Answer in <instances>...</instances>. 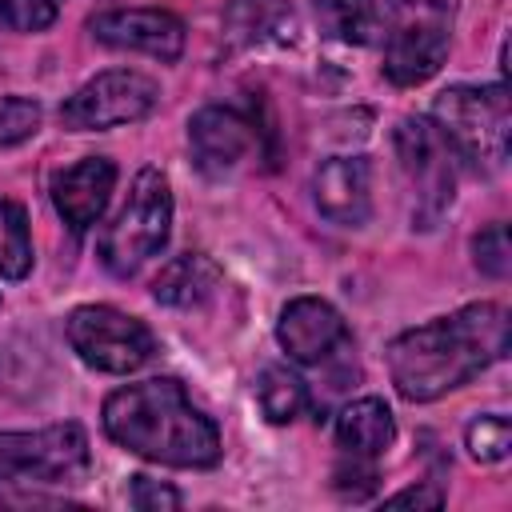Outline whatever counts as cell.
Segmentation results:
<instances>
[{
	"label": "cell",
	"instance_id": "8992f818",
	"mask_svg": "<svg viewBox=\"0 0 512 512\" xmlns=\"http://www.w3.org/2000/svg\"><path fill=\"white\" fill-rule=\"evenodd\" d=\"M68 348L96 372L108 376H128L144 368L156 356V336L144 320L108 308V304H80L64 320Z\"/></svg>",
	"mask_w": 512,
	"mask_h": 512
},
{
	"label": "cell",
	"instance_id": "ffe728a7",
	"mask_svg": "<svg viewBox=\"0 0 512 512\" xmlns=\"http://www.w3.org/2000/svg\"><path fill=\"white\" fill-rule=\"evenodd\" d=\"M464 448L480 464H500L512 452V424L500 412H484L464 428Z\"/></svg>",
	"mask_w": 512,
	"mask_h": 512
},
{
	"label": "cell",
	"instance_id": "603a6c76",
	"mask_svg": "<svg viewBox=\"0 0 512 512\" xmlns=\"http://www.w3.org/2000/svg\"><path fill=\"white\" fill-rule=\"evenodd\" d=\"M60 16V0H0V24L12 32H44Z\"/></svg>",
	"mask_w": 512,
	"mask_h": 512
},
{
	"label": "cell",
	"instance_id": "30bf717a",
	"mask_svg": "<svg viewBox=\"0 0 512 512\" xmlns=\"http://www.w3.org/2000/svg\"><path fill=\"white\" fill-rule=\"evenodd\" d=\"M276 340H280V348L288 352L292 364L320 368L340 348H348V324H344V316L328 300H320V296H296V300H288L280 308Z\"/></svg>",
	"mask_w": 512,
	"mask_h": 512
},
{
	"label": "cell",
	"instance_id": "5b68a950",
	"mask_svg": "<svg viewBox=\"0 0 512 512\" xmlns=\"http://www.w3.org/2000/svg\"><path fill=\"white\" fill-rule=\"evenodd\" d=\"M396 144V164L408 196V220L412 228L428 232L444 220L456 196V168H452V148L436 132L432 120L424 116H404L392 132Z\"/></svg>",
	"mask_w": 512,
	"mask_h": 512
},
{
	"label": "cell",
	"instance_id": "6da1fadb",
	"mask_svg": "<svg viewBox=\"0 0 512 512\" xmlns=\"http://www.w3.org/2000/svg\"><path fill=\"white\" fill-rule=\"evenodd\" d=\"M504 356H508V308L480 300L400 332L388 344V376L404 400L432 404L464 388Z\"/></svg>",
	"mask_w": 512,
	"mask_h": 512
},
{
	"label": "cell",
	"instance_id": "2e32d148",
	"mask_svg": "<svg viewBox=\"0 0 512 512\" xmlns=\"http://www.w3.org/2000/svg\"><path fill=\"white\" fill-rule=\"evenodd\" d=\"M224 36L232 48L280 44L292 36V4L288 0H228Z\"/></svg>",
	"mask_w": 512,
	"mask_h": 512
},
{
	"label": "cell",
	"instance_id": "7402d4cb",
	"mask_svg": "<svg viewBox=\"0 0 512 512\" xmlns=\"http://www.w3.org/2000/svg\"><path fill=\"white\" fill-rule=\"evenodd\" d=\"M40 128V104L28 96H0V148L20 144L36 136Z\"/></svg>",
	"mask_w": 512,
	"mask_h": 512
},
{
	"label": "cell",
	"instance_id": "d4e9b609",
	"mask_svg": "<svg viewBox=\"0 0 512 512\" xmlns=\"http://www.w3.org/2000/svg\"><path fill=\"white\" fill-rule=\"evenodd\" d=\"M336 492L340 496H348V500H364L372 488H376V464L372 460H352V456H344L340 464H336Z\"/></svg>",
	"mask_w": 512,
	"mask_h": 512
},
{
	"label": "cell",
	"instance_id": "8fae6325",
	"mask_svg": "<svg viewBox=\"0 0 512 512\" xmlns=\"http://www.w3.org/2000/svg\"><path fill=\"white\" fill-rule=\"evenodd\" d=\"M92 40L120 48V52H144L152 60H180L184 52V24L164 8H112L88 20Z\"/></svg>",
	"mask_w": 512,
	"mask_h": 512
},
{
	"label": "cell",
	"instance_id": "9a60e30c",
	"mask_svg": "<svg viewBox=\"0 0 512 512\" xmlns=\"http://www.w3.org/2000/svg\"><path fill=\"white\" fill-rule=\"evenodd\" d=\"M224 288V272L204 252H180L152 276V300L168 308H204Z\"/></svg>",
	"mask_w": 512,
	"mask_h": 512
},
{
	"label": "cell",
	"instance_id": "52a82bcc",
	"mask_svg": "<svg viewBox=\"0 0 512 512\" xmlns=\"http://www.w3.org/2000/svg\"><path fill=\"white\" fill-rule=\"evenodd\" d=\"M88 436L76 420L36 432H0V480L12 484H80L88 476Z\"/></svg>",
	"mask_w": 512,
	"mask_h": 512
},
{
	"label": "cell",
	"instance_id": "ba28073f",
	"mask_svg": "<svg viewBox=\"0 0 512 512\" xmlns=\"http://www.w3.org/2000/svg\"><path fill=\"white\" fill-rule=\"evenodd\" d=\"M160 104V84L136 68H108L80 84L60 104V128L68 132H104L152 116Z\"/></svg>",
	"mask_w": 512,
	"mask_h": 512
},
{
	"label": "cell",
	"instance_id": "ac0fdd59",
	"mask_svg": "<svg viewBox=\"0 0 512 512\" xmlns=\"http://www.w3.org/2000/svg\"><path fill=\"white\" fill-rule=\"evenodd\" d=\"M252 392H256V404H260V412H264L268 424H292V420H300L312 408L308 384L292 368H284V364H268L256 376V388Z\"/></svg>",
	"mask_w": 512,
	"mask_h": 512
},
{
	"label": "cell",
	"instance_id": "9c48e42d",
	"mask_svg": "<svg viewBox=\"0 0 512 512\" xmlns=\"http://www.w3.org/2000/svg\"><path fill=\"white\" fill-rule=\"evenodd\" d=\"M188 148L192 164L208 180H224L240 172L252 156H260V124L244 108L208 104L188 120Z\"/></svg>",
	"mask_w": 512,
	"mask_h": 512
},
{
	"label": "cell",
	"instance_id": "484cf974",
	"mask_svg": "<svg viewBox=\"0 0 512 512\" xmlns=\"http://www.w3.org/2000/svg\"><path fill=\"white\" fill-rule=\"evenodd\" d=\"M384 504H388V508H440V504H444V492H440V488H424V484H416V488H400V492H392Z\"/></svg>",
	"mask_w": 512,
	"mask_h": 512
},
{
	"label": "cell",
	"instance_id": "4fadbf2b",
	"mask_svg": "<svg viewBox=\"0 0 512 512\" xmlns=\"http://www.w3.org/2000/svg\"><path fill=\"white\" fill-rule=\"evenodd\" d=\"M112 188H116V164L108 156H84L52 176L48 196H52V208L60 212V220L76 236H84L104 216Z\"/></svg>",
	"mask_w": 512,
	"mask_h": 512
},
{
	"label": "cell",
	"instance_id": "cb8c5ba5",
	"mask_svg": "<svg viewBox=\"0 0 512 512\" xmlns=\"http://www.w3.org/2000/svg\"><path fill=\"white\" fill-rule=\"evenodd\" d=\"M128 504L140 508V512H172V508H180V492L172 484L152 480V476H132Z\"/></svg>",
	"mask_w": 512,
	"mask_h": 512
},
{
	"label": "cell",
	"instance_id": "7a4b0ae2",
	"mask_svg": "<svg viewBox=\"0 0 512 512\" xmlns=\"http://www.w3.org/2000/svg\"><path fill=\"white\" fill-rule=\"evenodd\" d=\"M104 432L124 452L168 468L220 464V428L204 416L176 376H152L124 384L104 400Z\"/></svg>",
	"mask_w": 512,
	"mask_h": 512
},
{
	"label": "cell",
	"instance_id": "3957f363",
	"mask_svg": "<svg viewBox=\"0 0 512 512\" xmlns=\"http://www.w3.org/2000/svg\"><path fill=\"white\" fill-rule=\"evenodd\" d=\"M432 124L456 160H464L476 172H496L508 160V132H512L504 80L444 88L432 100Z\"/></svg>",
	"mask_w": 512,
	"mask_h": 512
},
{
	"label": "cell",
	"instance_id": "7c38bea8",
	"mask_svg": "<svg viewBox=\"0 0 512 512\" xmlns=\"http://www.w3.org/2000/svg\"><path fill=\"white\" fill-rule=\"evenodd\" d=\"M312 204L328 224L364 228L372 216V168L364 156H328L312 172Z\"/></svg>",
	"mask_w": 512,
	"mask_h": 512
},
{
	"label": "cell",
	"instance_id": "44dd1931",
	"mask_svg": "<svg viewBox=\"0 0 512 512\" xmlns=\"http://www.w3.org/2000/svg\"><path fill=\"white\" fill-rule=\"evenodd\" d=\"M472 260L484 276L504 280L512 272V248H508V228L504 224H488L484 232L472 236Z\"/></svg>",
	"mask_w": 512,
	"mask_h": 512
},
{
	"label": "cell",
	"instance_id": "277c9868",
	"mask_svg": "<svg viewBox=\"0 0 512 512\" xmlns=\"http://www.w3.org/2000/svg\"><path fill=\"white\" fill-rule=\"evenodd\" d=\"M172 228V188L160 168H140L128 200L112 216V224L96 240V256L112 276H132L140 272L160 248L168 244Z\"/></svg>",
	"mask_w": 512,
	"mask_h": 512
},
{
	"label": "cell",
	"instance_id": "5bb4252c",
	"mask_svg": "<svg viewBox=\"0 0 512 512\" xmlns=\"http://www.w3.org/2000/svg\"><path fill=\"white\" fill-rule=\"evenodd\" d=\"M392 440H396V420H392V408L380 396H360V400L340 408V416H336V448H340V456L376 464L392 448Z\"/></svg>",
	"mask_w": 512,
	"mask_h": 512
},
{
	"label": "cell",
	"instance_id": "e0dca14e",
	"mask_svg": "<svg viewBox=\"0 0 512 512\" xmlns=\"http://www.w3.org/2000/svg\"><path fill=\"white\" fill-rule=\"evenodd\" d=\"M400 0H332V24L348 44L380 48L396 28Z\"/></svg>",
	"mask_w": 512,
	"mask_h": 512
},
{
	"label": "cell",
	"instance_id": "d6986e66",
	"mask_svg": "<svg viewBox=\"0 0 512 512\" xmlns=\"http://www.w3.org/2000/svg\"><path fill=\"white\" fill-rule=\"evenodd\" d=\"M32 272V236H28V216L16 200L0 196V276L4 280H24Z\"/></svg>",
	"mask_w": 512,
	"mask_h": 512
}]
</instances>
